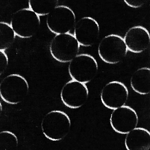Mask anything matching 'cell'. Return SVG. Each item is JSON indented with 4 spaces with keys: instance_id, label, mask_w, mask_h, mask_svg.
Wrapping results in <instances>:
<instances>
[{
    "instance_id": "5",
    "label": "cell",
    "mask_w": 150,
    "mask_h": 150,
    "mask_svg": "<svg viewBox=\"0 0 150 150\" xmlns=\"http://www.w3.org/2000/svg\"><path fill=\"white\" fill-rule=\"evenodd\" d=\"M98 70L96 59L86 54H78L69 62L68 66L69 74L72 80L84 84L95 78Z\"/></svg>"
},
{
    "instance_id": "12",
    "label": "cell",
    "mask_w": 150,
    "mask_h": 150,
    "mask_svg": "<svg viewBox=\"0 0 150 150\" xmlns=\"http://www.w3.org/2000/svg\"><path fill=\"white\" fill-rule=\"evenodd\" d=\"M123 39L128 50L135 53L143 52L149 46V33L142 26L131 27L126 33Z\"/></svg>"
},
{
    "instance_id": "15",
    "label": "cell",
    "mask_w": 150,
    "mask_h": 150,
    "mask_svg": "<svg viewBox=\"0 0 150 150\" xmlns=\"http://www.w3.org/2000/svg\"><path fill=\"white\" fill-rule=\"evenodd\" d=\"M0 50L5 51L12 45L16 35L10 24L4 22H0Z\"/></svg>"
},
{
    "instance_id": "7",
    "label": "cell",
    "mask_w": 150,
    "mask_h": 150,
    "mask_svg": "<svg viewBox=\"0 0 150 150\" xmlns=\"http://www.w3.org/2000/svg\"><path fill=\"white\" fill-rule=\"evenodd\" d=\"M76 20L74 12L70 7L58 5L47 15L46 25L55 34L68 33L74 26Z\"/></svg>"
},
{
    "instance_id": "17",
    "label": "cell",
    "mask_w": 150,
    "mask_h": 150,
    "mask_svg": "<svg viewBox=\"0 0 150 150\" xmlns=\"http://www.w3.org/2000/svg\"><path fill=\"white\" fill-rule=\"evenodd\" d=\"M1 136V150H14L17 148L18 140L15 134L9 131H2Z\"/></svg>"
},
{
    "instance_id": "3",
    "label": "cell",
    "mask_w": 150,
    "mask_h": 150,
    "mask_svg": "<svg viewBox=\"0 0 150 150\" xmlns=\"http://www.w3.org/2000/svg\"><path fill=\"white\" fill-rule=\"evenodd\" d=\"M80 45L73 35L69 33L56 35L49 45L51 54L61 63H68L78 55Z\"/></svg>"
},
{
    "instance_id": "16",
    "label": "cell",
    "mask_w": 150,
    "mask_h": 150,
    "mask_svg": "<svg viewBox=\"0 0 150 150\" xmlns=\"http://www.w3.org/2000/svg\"><path fill=\"white\" fill-rule=\"evenodd\" d=\"M57 1H29V8L39 16L47 15L57 7Z\"/></svg>"
},
{
    "instance_id": "9",
    "label": "cell",
    "mask_w": 150,
    "mask_h": 150,
    "mask_svg": "<svg viewBox=\"0 0 150 150\" xmlns=\"http://www.w3.org/2000/svg\"><path fill=\"white\" fill-rule=\"evenodd\" d=\"M89 91L86 84L71 80L63 86L61 92L62 102L71 109L80 108L87 101Z\"/></svg>"
},
{
    "instance_id": "13",
    "label": "cell",
    "mask_w": 150,
    "mask_h": 150,
    "mask_svg": "<svg viewBox=\"0 0 150 150\" xmlns=\"http://www.w3.org/2000/svg\"><path fill=\"white\" fill-rule=\"evenodd\" d=\"M125 144L127 150H149L150 132L144 128L136 127L126 134Z\"/></svg>"
},
{
    "instance_id": "14",
    "label": "cell",
    "mask_w": 150,
    "mask_h": 150,
    "mask_svg": "<svg viewBox=\"0 0 150 150\" xmlns=\"http://www.w3.org/2000/svg\"><path fill=\"white\" fill-rule=\"evenodd\" d=\"M150 69L144 67L138 69L132 75L130 85L135 92L141 95L150 93Z\"/></svg>"
},
{
    "instance_id": "6",
    "label": "cell",
    "mask_w": 150,
    "mask_h": 150,
    "mask_svg": "<svg viewBox=\"0 0 150 150\" xmlns=\"http://www.w3.org/2000/svg\"><path fill=\"white\" fill-rule=\"evenodd\" d=\"M127 52L124 39L116 34L109 35L103 38L98 47L100 58L108 64L120 63L125 57Z\"/></svg>"
},
{
    "instance_id": "8",
    "label": "cell",
    "mask_w": 150,
    "mask_h": 150,
    "mask_svg": "<svg viewBox=\"0 0 150 150\" xmlns=\"http://www.w3.org/2000/svg\"><path fill=\"white\" fill-rule=\"evenodd\" d=\"M100 98L105 107L113 110L125 105L128 99V90L122 82L111 81L103 88Z\"/></svg>"
},
{
    "instance_id": "19",
    "label": "cell",
    "mask_w": 150,
    "mask_h": 150,
    "mask_svg": "<svg viewBox=\"0 0 150 150\" xmlns=\"http://www.w3.org/2000/svg\"><path fill=\"white\" fill-rule=\"evenodd\" d=\"M124 1L128 6L134 8H139L144 4V1H142L124 0Z\"/></svg>"
},
{
    "instance_id": "4",
    "label": "cell",
    "mask_w": 150,
    "mask_h": 150,
    "mask_svg": "<svg viewBox=\"0 0 150 150\" xmlns=\"http://www.w3.org/2000/svg\"><path fill=\"white\" fill-rule=\"evenodd\" d=\"M40 16L30 8H23L15 12L10 25L16 35L22 38H29L35 35L40 26Z\"/></svg>"
},
{
    "instance_id": "18",
    "label": "cell",
    "mask_w": 150,
    "mask_h": 150,
    "mask_svg": "<svg viewBox=\"0 0 150 150\" xmlns=\"http://www.w3.org/2000/svg\"><path fill=\"white\" fill-rule=\"evenodd\" d=\"M0 75H2L7 69L8 65V58L5 51L0 50Z\"/></svg>"
},
{
    "instance_id": "2",
    "label": "cell",
    "mask_w": 150,
    "mask_h": 150,
    "mask_svg": "<svg viewBox=\"0 0 150 150\" xmlns=\"http://www.w3.org/2000/svg\"><path fill=\"white\" fill-rule=\"evenodd\" d=\"M26 79L18 74L8 75L0 83V96L5 102L15 105L25 100L29 92Z\"/></svg>"
},
{
    "instance_id": "10",
    "label": "cell",
    "mask_w": 150,
    "mask_h": 150,
    "mask_svg": "<svg viewBox=\"0 0 150 150\" xmlns=\"http://www.w3.org/2000/svg\"><path fill=\"white\" fill-rule=\"evenodd\" d=\"M138 123L137 112L127 105L113 110L111 115L110 125L113 129L119 134H126L137 127Z\"/></svg>"
},
{
    "instance_id": "11",
    "label": "cell",
    "mask_w": 150,
    "mask_h": 150,
    "mask_svg": "<svg viewBox=\"0 0 150 150\" xmlns=\"http://www.w3.org/2000/svg\"><path fill=\"white\" fill-rule=\"evenodd\" d=\"M74 36L80 45L89 47L96 43L100 33V25L90 17H84L75 24Z\"/></svg>"
},
{
    "instance_id": "1",
    "label": "cell",
    "mask_w": 150,
    "mask_h": 150,
    "mask_svg": "<svg viewBox=\"0 0 150 150\" xmlns=\"http://www.w3.org/2000/svg\"><path fill=\"white\" fill-rule=\"evenodd\" d=\"M71 126L70 118L64 112L51 111L44 116L41 123L42 132L45 137L53 141L64 139Z\"/></svg>"
}]
</instances>
